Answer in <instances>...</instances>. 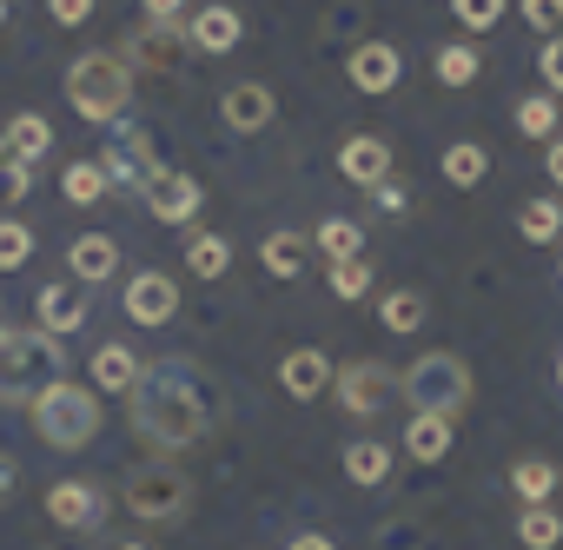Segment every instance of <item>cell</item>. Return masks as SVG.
Instances as JSON below:
<instances>
[{"instance_id": "ac0fdd59", "label": "cell", "mask_w": 563, "mask_h": 550, "mask_svg": "<svg viewBox=\"0 0 563 550\" xmlns=\"http://www.w3.org/2000/svg\"><path fill=\"white\" fill-rule=\"evenodd\" d=\"M278 385H286L292 398H319L332 385V359L312 352V345H299V352H286V365H278Z\"/></svg>"}, {"instance_id": "d4e9b609", "label": "cell", "mask_w": 563, "mask_h": 550, "mask_svg": "<svg viewBox=\"0 0 563 550\" xmlns=\"http://www.w3.org/2000/svg\"><path fill=\"white\" fill-rule=\"evenodd\" d=\"M517 543H523V550H556V543H563V517H556L550 504H523V517H517Z\"/></svg>"}, {"instance_id": "2e32d148", "label": "cell", "mask_w": 563, "mask_h": 550, "mask_svg": "<svg viewBox=\"0 0 563 550\" xmlns=\"http://www.w3.org/2000/svg\"><path fill=\"white\" fill-rule=\"evenodd\" d=\"M67 265H74V279H80V286H100V279H113L120 245H113L107 232H80V239L67 245Z\"/></svg>"}, {"instance_id": "1f68e13d", "label": "cell", "mask_w": 563, "mask_h": 550, "mask_svg": "<svg viewBox=\"0 0 563 550\" xmlns=\"http://www.w3.org/2000/svg\"><path fill=\"white\" fill-rule=\"evenodd\" d=\"M60 186H67V199H74V206H93V199L107 193V166H100V160H74Z\"/></svg>"}, {"instance_id": "c3c4849f", "label": "cell", "mask_w": 563, "mask_h": 550, "mask_svg": "<svg viewBox=\"0 0 563 550\" xmlns=\"http://www.w3.org/2000/svg\"><path fill=\"white\" fill-rule=\"evenodd\" d=\"M0 28H8V0H0Z\"/></svg>"}, {"instance_id": "52a82bcc", "label": "cell", "mask_w": 563, "mask_h": 550, "mask_svg": "<svg viewBox=\"0 0 563 550\" xmlns=\"http://www.w3.org/2000/svg\"><path fill=\"white\" fill-rule=\"evenodd\" d=\"M332 392H339V405L352 418H378L385 398L398 392V372L378 365V359H352V365H332Z\"/></svg>"}, {"instance_id": "ee69618b", "label": "cell", "mask_w": 563, "mask_h": 550, "mask_svg": "<svg viewBox=\"0 0 563 550\" xmlns=\"http://www.w3.org/2000/svg\"><path fill=\"white\" fill-rule=\"evenodd\" d=\"M179 14V0H146V21H173Z\"/></svg>"}, {"instance_id": "484cf974", "label": "cell", "mask_w": 563, "mask_h": 550, "mask_svg": "<svg viewBox=\"0 0 563 550\" xmlns=\"http://www.w3.org/2000/svg\"><path fill=\"white\" fill-rule=\"evenodd\" d=\"M517 232H523L530 245H550V239L563 232V206H556V199H523V206H517Z\"/></svg>"}, {"instance_id": "e575fe53", "label": "cell", "mask_w": 563, "mask_h": 550, "mask_svg": "<svg viewBox=\"0 0 563 550\" xmlns=\"http://www.w3.org/2000/svg\"><path fill=\"white\" fill-rule=\"evenodd\" d=\"M332 293H339V299H365V293H372V265H365V252L332 265Z\"/></svg>"}, {"instance_id": "7c38bea8", "label": "cell", "mask_w": 563, "mask_h": 550, "mask_svg": "<svg viewBox=\"0 0 563 550\" xmlns=\"http://www.w3.org/2000/svg\"><path fill=\"white\" fill-rule=\"evenodd\" d=\"M173 312H179V286L166 272H133L126 279V319L133 326H166Z\"/></svg>"}, {"instance_id": "f35d334b", "label": "cell", "mask_w": 563, "mask_h": 550, "mask_svg": "<svg viewBox=\"0 0 563 550\" xmlns=\"http://www.w3.org/2000/svg\"><path fill=\"white\" fill-rule=\"evenodd\" d=\"M523 21L543 28V34H556L563 28V0H523Z\"/></svg>"}, {"instance_id": "4fadbf2b", "label": "cell", "mask_w": 563, "mask_h": 550, "mask_svg": "<svg viewBox=\"0 0 563 550\" xmlns=\"http://www.w3.org/2000/svg\"><path fill=\"white\" fill-rule=\"evenodd\" d=\"M239 34H245V21H239V8H199L192 21H186V41L199 47V54H232L239 47Z\"/></svg>"}, {"instance_id": "5bb4252c", "label": "cell", "mask_w": 563, "mask_h": 550, "mask_svg": "<svg viewBox=\"0 0 563 550\" xmlns=\"http://www.w3.org/2000/svg\"><path fill=\"white\" fill-rule=\"evenodd\" d=\"M339 173H345L352 186H378V179L391 173V146H385L378 133H352V140L339 146Z\"/></svg>"}, {"instance_id": "cb8c5ba5", "label": "cell", "mask_w": 563, "mask_h": 550, "mask_svg": "<svg viewBox=\"0 0 563 550\" xmlns=\"http://www.w3.org/2000/svg\"><path fill=\"white\" fill-rule=\"evenodd\" d=\"M133 378H140V359L126 345H100L93 352V385L100 392H133Z\"/></svg>"}, {"instance_id": "4316f807", "label": "cell", "mask_w": 563, "mask_h": 550, "mask_svg": "<svg viewBox=\"0 0 563 550\" xmlns=\"http://www.w3.org/2000/svg\"><path fill=\"white\" fill-rule=\"evenodd\" d=\"M484 74V54L471 47V41H451V47H438V80L444 87H471Z\"/></svg>"}, {"instance_id": "74e56055", "label": "cell", "mask_w": 563, "mask_h": 550, "mask_svg": "<svg viewBox=\"0 0 563 550\" xmlns=\"http://www.w3.org/2000/svg\"><path fill=\"white\" fill-rule=\"evenodd\" d=\"M372 199H378V212H385V219H405V212H411V186H405L398 173H385V179L372 186Z\"/></svg>"}, {"instance_id": "7dc6e473", "label": "cell", "mask_w": 563, "mask_h": 550, "mask_svg": "<svg viewBox=\"0 0 563 550\" xmlns=\"http://www.w3.org/2000/svg\"><path fill=\"white\" fill-rule=\"evenodd\" d=\"M556 392H563V359H556Z\"/></svg>"}, {"instance_id": "5b68a950", "label": "cell", "mask_w": 563, "mask_h": 550, "mask_svg": "<svg viewBox=\"0 0 563 550\" xmlns=\"http://www.w3.org/2000/svg\"><path fill=\"white\" fill-rule=\"evenodd\" d=\"M398 392L411 411H438V418H464L471 405V365L457 352H424L411 372H398Z\"/></svg>"}, {"instance_id": "60d3db41", "label": "cell", "mask_w": 563, "mask_h": 550, "mask_svg": "<svg viewBox=\"0 0 563 550\" xmlns=\"http://www.w3.org/2000/svg\"><path fill=\"white\" fill-rule=\"evenodd\" d=\"M47 8H54V21H60V28H80V21L93 14V0H47Z\"/></svg>"}, {"instance_id": "30bf717a", "label": "cell", "mask_w": 563, "mask_h": 550, "mask_svg": "<svg viewBox=\"0 0 563 550\" xmlns=\"http://www.w3.org/2000/svg\"><path fill=\"white\" fill-rule=\"evenodd\" d=\"M345 74H352L358 94H391V87L405 80V54H398L391 41H358V47L345 54Z\"/></svg>"}, {"instance_id": "ba28073f", "label": "cell", "mask_w": 563, "mask_h": 550, "mask_svg": "<svg viewBox=\"0 0 563 550\" xmlns=\"http://www.w3.org/2000/svg\"><path fill=\"white\" fill-rule=\"evenodd\" d=\"M120 133H113V146H107V186H126V193H146V179L159 173V160H153V140L140 133V127H126V120H113Z\"/></svg>"}, {"instance_id": "e0dca14e", "label": "cell", "mask_w": 563, "mask_h": 550, "mask_svg": "<svg viewBox=\"0 0 563 550\" xmlns=\"http://www.w3.org/2000/svg\"><path fill=\"white\" fill-rule=\"evenodd\" d=\"M405 458H411V464H444V458H451V418L411 411V425H405Z\"/></svg>"}, {"instance_id": "f1b7e54d", "label": "cell", "mask_w": 563, "mask_h": 550, "mask_svg": "<svg viewBox=\"0 0 563 550\" xmlns=\"http://www.w3.org/2000/svg\"><path fill=\"white\" fill-rule=\"evenodd\" d=\"M517 133H523V140H556V100H550V94L517 100Z\"/></svg>"}, {"instance_id": "603a6c76", "label": "cell", "mask_w": 563, "mask_h": 550, "mask_svg": "<svg viewBox=\"0 0 563 550\" xmlns=\"http://www.w3.org/2000/svg\"><path fill=\"white\" fill-rule=\"evenodd\" d=\"M345 477H352V484H385V477H391V451H385L378 438H352V444H345Z\"/></svg>"}, {"instance_id": "8fae6325", "label": "cell", "mask_w": 563, "mask_h": 550, "mask_svg": "<svg viewBox=\"0 0 563 550\" xmlns=\"http://www.w3.org/2000/svg\"><path fill=\"white\" fill-rule=\"evenodd\" d=\"M47 517H54L60 530H100L107 497H100V484H87V477H60V484L47 491Z\"/></svg>"}, {"instance_id": "8d00e7d4", "label": "cell", "mask_w": 563, "mask_h": 550, "mask_svg": "<svg viewBox=\"0 0 563 550\" xmlns=\"http://www.w3.org/2000/svg\"><path fill=\"white\" fill-rule=\"evenodd\" d=\"M27 186H34V166H27V160H14V153H8V140H0V199H21Z\"/></svg>"}, {"instance_id": "d590c367", "label": "cell", "mask_w": 563, "mask_h": 550, "mask_svg": "<svg viewBox=\"0 0 563 550\" xmlns=\"http://www.w3.org/2000/svg\"><path fill=\"white\" fill-rule=\"evenodd\" d=\"M504 8H510V0H451V14H457L464 28H477V34H484V28H497V21H504Z\"/></svg>"}, {"instance_id": "ab89813d", "label": "cell", "mask_w": 563, "mask_h": 550, "mask_svg": "<svg viewBox=\"0 0 563 550\" xmlns=\"http://www.w3.org/2000/svg\"><path fill=\"white\" fill-rule=\"evenodd\" d=\"M537 74H543V87H550V94H563V41H550V47L537 54Z\"/></svg>"}, {"instance_id": "9a60e30c", "label": "cell", "mask_w": 563, "mask_h": 550, "mask_svg": "<svg viewBox=\"0 0 563 550\" xmlns=\"http://www.w3.org/2000/svg\"><path fill=\"white\" fill-rule=\"evenodd\" d=\"M34 312H41V332H80L87 326V286L74 279V286H41V299H34Z\"/></svg>"}, {"instance_id": "bcb514c9", "label": "cell", "mask_w": 563, "mask_h": 550, "mask_svg": "<svg viewBox=\"0 0 563 550\" xmlns=\"http://www.w3.org/2000/svg\"><path fill=\"white\" fill-rule=\"evenodd\" d=\"M107 550H146V543H107Z\"/></svg>"}, {"instance_id": "4dcf8cb0", "label": "cell", "mask_w": 563, "mask_h": 550, "mask_svg": "<svg viewBox=\"0 0 563 550\" xmlns=\"http://www.w3.org/2000/svg\"><path fill=\"white\" fill-rule=\"evenodd\" d=\"M312 245H319V252H325V258H332V265H339V258H358V252H365V232H358V226H352V219H325V226H319V239H312Z\"/></svg>"}, {"instance_id": "836d02e7", "label": "cell", "mask_w": 563, "mask_h": 550, "mask_svg": "<svg viewBox=\"0 0 563 550\" xmlns=\"http://www.w3.org/2000/svg\"><path fill=\"white\" fill-rule=\"evenodd\" d=\"M27 258H34L27 219H0V272H14V265H27Z\"/></svg>"}, {"instance_id": "7bdbcfd3", "label": "cell", "mask_w": 563, "mask_h": 550, "mask_svg": "<svg viewBox=\"0 0 563 550\" xmlns=\"http://www.w3.org/2000/svg\"><path fill=\"white\" fill-rule=\"evenodd\" d=\"M286 550H339V543H332V537H325V530H299V537H292V543H286Z\"/></svg>"}, {"instance_id": "b9f144b4", "label": "cell", "mask_w": 563, "mask_h": 550, "mask_svg": "<svg viewBox=\"0 0 563 550\" xmlns=\"http://www.w3.org/2000/svg\"><path fill=\"white\" fill-rule=\"evenodd\" d=\"M543 173H550V186L563 193V140H550V146H543Z\"/></svg>"}, {"instance_id": "681fc988", "label": "cell", "mask_w": 563, "mask_h": 550, "mask_svg": "<svg viewBox=\"0 0 563 550\" xmlns=\"http://www.w3.org/2000/svg\"><path fill=\"white\" fill-rule=\"evenodd\" d=\"M0 339H8V326H0Z\"/></svg>"}, {"instance_id": "8992f818", "label": "cell", "mask_w": 563, "mask_h": 550, "mask_svg": "<svg viewBox=\"0 0 563 550\" xmlns=\"http://www.w3.org/2000/svg\"><path fill=\"white\" fill-rule=\"evenodd\" d=\"M192 477L186 471H173V464H140L133 477H126V510L140 517V524H153V530H179L186 517H192Z\"/></svg>"}, {"instance_id": "6da1fadb", "label": "cell", "mask_w": 563, "mask_h": 550, "mask_svg": "<svg viewBox=\"0 0 563 550\" xmlns=\"http://www.w3.org/2000/svg\"><path fill=\"white\" fill-rule=\"evenodd\" d=\"M126 411H133V431L146 451H186L199 438L219 431L225 418V385L199 365V359H153L140 365L133 392H126Z\"/></svg>"}, {"instance_id": "83f0119b", "label": "cell", "mask_w": 563, "mask_h": 550, "mask_svg": "<svg viewBox=\"0 0 563 550\" xmlns=\"http://www.w3.org/2000/svg\"><path fill=\"white\" fill-rule=\"evenodd\" d=\"M186 265L199 272V279H219V272L232 265V245H225L219 232H192V239H186Z\"/></svg>"}, {"instance_id": "f6af8a7d", "label": "cell", "mask_w": 563, "mask_h": 550, "mask_svg": "<svg viewBox=\"0 0 563 550\" xmlns=\"http://www.w3.org/2000/svg\"><path fill=\"white\" fill-rule=\"evenodd\" d=\"M14 497V458H0V504Z\"/></svg>"}, {"instance_id": "44dd1931", "label": "cell", "mask_w": 563, "mask_h": 550, "mask_svg": "<svg viewBox=\"0 0 563 550\" xmlns=\"http://www.w3.org/2000/svg\"><path fill=\"white\" fill-rule=\"evenodd\" d=\"M556 484H563V471H556L550 458H517V471H510L517 504H550V497H556Z\"/></svg>"}, {"instance_id": "f546056e", "label": "cell", "mask_w": 563, "mask_h": 550, "mask_svg": "<svg viewBox=\"0 0 563 550\" xmlns=\"http://www.w3.org/2000/svg\"><path fill=\"white\" fill-rule=\"evenodd\" d=\"M484 173H490V153H484V146H471V140H457V146L444 153V179H451V186H477Z\"/></svg>"}, {"instance_id": "7402d4cb", "label": "cell", "mask_w": 563, "mask_h": 550, "mask_svg": "<svg viewBox=\"0 0 563 550\" xmlns=\"http://www.w3.org/2000/svg\"><path fill=\"white\" fill-rule=\"evenodd\" d=\"M0 140H8V153H14V160H27V166H34V160H41V153L54 146V127H47L41 113H14V120H8V133H0Z\"/></svg>"}, {"instance_id": "d6a6232c", "label": "cell", "mask_w": 563, "mask_h": 550, "mask_svg": "<svg viewBox=\"0 0 563 550\" xmlns=\"http://www.w3.org/2000/svg\"><path fill=\"white\" fill-rule=\"evenodd\" d=\"M378 319H385V332H418L424 326V299L418 293H385Z\"/></svg>"}, {"instance_id": "3957f363", "label": "cell", "mask_w": 563, "mask_h": 550, "mask_svg": "<svg viewBox=\"0 0 563 550\" xmlns=\"http://www.w3.org/2000/svg\"><path fill=\"white\" fill-rule=\"evenodd\" d=\"M34 431H41V444H54V451H87V444L100 438V398H93L87 385H74V378H54V385L34 398Z\"/></svg>"}, {"instance_id": "d6986e66", "label": "cell", "mask_w": 563, "mask_h": 550, "mask_svg": "<svg viewBox=\"0 0 563 550\" xmlns=\"http://www.w3.org/2000/svg\"><path fill=\"white\" fill-rule=\"evenodd\" d=\"M219 113H225V127H232V133H258V127H272V113H278V107H272V94H265V87H252V80H245V87H232V94H225V107H219Z\"/></svg>"}, {"instance_id": "9c48e42d", "label": "cell", "mask_w": 563, "mask_h": 550, "mask_svg": "<svg viewBox=\"0 0 563 550\" xmlns=\"http://www.w3.org/2000/svg\"><path fill=\"white\" fill-rule=\"evenodd\" d=\"M146 212L159 219V226H186L192 212H199V179L192 173H179V166H159L153 179H146Z\"/></svg>"}, {"instance_id": "7a4b0ae2", "label": "cell", "mask_w": 563, "mask_h": 550, "mask_svg": "<svg viewBox=\"0 0 563 550\" xmlns=\"http://www.w3.org/2000/svg\"><path fill=\"white\" fill-rule=\"evenodd\" d=\"M67 372V359H60V339L54 332H14L8 326V339H0V405H34L54 378Z\"/></svg>"}, {"instance_id": "ffe728a7", "label": "cell", "mask_w": 563, "mask_h": 550, "mask_svg": "<svg viewBox=\"0 0 563 550\" xmlns=\"http://www.w3.org/2000/svg\"><path fill=\"white\" fill-rule=\"evenodd\" d=\"M306 258H312L306 232H272V239L258 245V265L272 272V279H299V272H306Z\"/></svg>"}, {"instance_id": "277c9868", "label": "cell", "mask_w": 563, "mask_h": 550, "mask_svg": "<svg viewBox=\"0 0 563 550\" xmlns=\"http://www.w3.org/2000/svg\"><path fill=\"white\" fill-rule=\"evenodd\" d=\"M67 100H74L80 120L113 127V120L126 113V100H133V67H126L120 54H80V61L67 67Z\"/></svg>"}]
</instances>
